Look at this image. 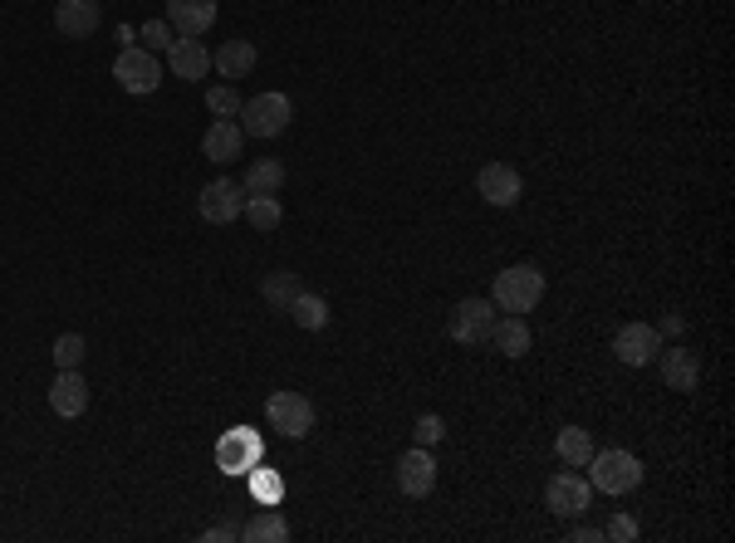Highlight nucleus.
Wrapping results in <instances>:
<instances>
[{"label":"nucleus","mask_w":735,"mask_h":543,"mask_svg":"<svg viewBox=\"0 0 735 543\" xmlns=\"http://www.w3.org/2000/svg\"><path fill=\"white\" fill-rule=\"evenodd\" d=\"M476 191H481L490 206H500V211H510V206H520V196H525V181H520V171H514L510 162H486L481 171H476Z\"/></svg>","instance_id":"9d476101"},{"label":"nucleus","mask_w":735,"mask_h":543,"mask_svg":"<svg viewBox=\"0 0 735 543\" xmlns=\"http://www.w3.org/2000/svg\"><path fill=\"white\" fill-rule=\"evenodd\" d=\"M530 343H535V333H530V324H525L520 314H500L496 328H490V348L506 353V357H525V353H530Z\"/></svg>","instance_id":"6ab92c4d"},{"label":"nucleus","mask_w":735,"mask_h":543,"mask_svg":"<svg viewBox=\"0 0 735 543\" xmlns=\"http://www.w3.org/2000/svg\"><path fill=\"white\" fill-rule=\"evenodd\" d=\"M206 108H212L216 118H236V113H241L236 83H216V89H206Z\"/></svg>","instance_id":"cd10ccee"},{"label":"nucleus","mask_w":735,"mask_h":543,"mask_svg":"<svg viewBox=\"0 0 735 543\" xmlns=\"http://www.w3.org/2000/svg\"><path fill=\"white\" fill-rule=\"evenodd\" d=\"M114 79H118L122 93H138V98L157 93V83H163V59L143 45H128V49H118V59H114Z\"/></svg>","instance_id":"20e7f679"},{"label":"nucleus","mask_w":735,"mask_h":543,"mask_svg":"<svg viewBox=\"0 0 735 543\" xmlns=\"http://www.w3.org/2000/svg\"><path fill=\"white\" fill-rule=\"evenodd\" d=\"M49 353H55V367H79L84 353H89V343H84V333H59Z\"/></svg>","instance_id":"bb28decb"},{"label":"nucleus","mask_w":735,"mask_h":543,"mask_svg":"<svg viewBox=\"0 0 735 543\" xmlns=\"http://www.w3.org/2000/svg\"><path fill=\"white\" fill-rule=\"evenodd\" d=\"M49 412L65 416V422H79L89 412V382L79 367H59V377L49 382Z\"/></svg>","instance_id":"9b49d317"},{"label":"nucleus","mask_w":735,"mask_h":543,"mask_svg":"<svg viewBox=\"0 0 735 543\" xmlns=\"http://www.w3.org/2000/svg\"><path fill=\"white\" fill-rule=\"evenodd\" d=\"M657 333H672V338H682V333H686V318H682V314H667Z\"/></svg>","instance_id":"72a5a7b5"},{"label":"nucleus","mask_w":735,"mask_h":543,"mask_svg":"<svg viewBox=\"0 0 735 543\" xmlns=\"http://www.w3.org/2000/svg\"><path fill=\"white\" fill-rule=\"evenodd\" d=\"M612 353H618V363H628V367H647V363H657V353H661V333H657V324H623V328H618V338H612Z\"/></svg>","instance_id":"f8f14e48"},{"label":"nucleus","mask_w":735,"mask_h":543,"mask_svg":"<svg viewBox=\"0 0 735 543\" xmlns=\"http://www.w3.org/2000/svg\"><path fill=\"white\" fill-rule=\"evenodd\" d=\"M604 534H608V539H618V543H633V539H643V524H637L633 514H612Z\"/></svg>","instance_id":"c756f323"},{"label":"nucleus","mask_w":735,"mask_h":543,"mask_svg":"<svg viewBox=\"0 0 735 543\" xmlns=\"http://www.w3.org/2000/svg\"><path fill=\"white\" fill-rule=\"evenodd\" d=\"M255 490H261V500H280V475L275 480H261Z\"/></svg>","instance_id":"f704fd0d"},{"label":"nucleus","mask_w":735,"mask_h":543,"mask_svg":"<svg viewBox=\"0 0 735 543\" xmlns=\"http://www.w3.org/2000/svg\"><path fill=\"white\" fill-rule=\"evenodd\" d=\"M98 24H104V6L98 0H59L55 6V30L65 40H94Z\"/></svg>","instance_id":"4468645a"},{"label":"nucleus","mask_w":735,"mask_h":543,"mask_svg":"<svg viewBox=\"0 0 735 543\" xmlns=\"http://www.w3.org/2000/svg\"><path fill=\"white\" fill-rule=\"evenodd\" d=\"M500 308L490 299H461L457 308H451V338L461 343V348H481V343H490V328H496Z\"/></svg>","instance_id":"423d86ee"},{"label":"nucleus","mask_w":735,"mask_h":543,"mask_svg":"<svg viewBox=\"0 0 735 543\" xmlns=\"http://www.w3.org/2000/svg\"><path fill=\"white\" fill-rule=\"evenodd\" d=\"M588 500H594V485L574 471H559L545 490L549 514H559V520H579V514H588Z\"/></svg>","instance_id":"1a4fd4ad"},{"label":"nucleus","mask_w":735,"mask_h":543,"mask_svg":"<svg viewBox=\"0 0 735 543\" xmlns=\"http://www.w3.org/2000/svg\"><path fill=\"white\" fill-rule=\"evenodd\" d=\"M167 24L177 40H202L216 24V0H167Z\"/></svg>","instance_id":"ddd939ff"},{"label":"nucleus","mask_w":735,"mask_h":543,"mask_svg":"<svg viewBox=\"0 0 735 543\" xmlns=\"http://www.w3.org/2000/svg\"><path fill=\"white\" fill-rule=\"evenodd\" d=\"M441 436H447V422H441L437 412H422V416L412 422V441H416V446H437Z\"/></svg>","instance_id":"c85d7f7f"},{"label":"nucleus","mask_w":735,"mask_h":543,"mask_svg":"<svg viewBox=\"0 0 735 543\" xmlns=\"http://www.w3.org/2000/svg\"><path fill=\"white\" fill-rule=\"evenodd\" d=\"M294 122V103H290V93H255V98H245L241 103V128H245V138H280Z\"/></svg>","instance_id":"7ed1b4c3"},{"label":"nucleus","mask_w":735,"mask_h":543,"mask_svg":"<svg viewBox=\"0 0 735 543\" xmlns=\"http://www.w3.org/2000/svg\"><path fill=\"white\" fill-rule=\"evenodd\" d=\"M545 299V275H539V265H510L500 269L496 284H490V304L500 308V314H530Z\"/></svg>","instance_id":"f257e3e1"},{"label":"nucleus","mask_w":735,"mask_h":543,"mask_svg":"<svg viewBox=\"0 0 735 543\" xmlns=\"http://www.w3.org/2000/svg\"><path fill=\"white\" fill-rule=\"evenodd\" d=\"M143 49H171V24L167 20H147L143 24Z\"/></svg>","instance_id":"7c9ffc66"},{"label":"nucleus","mask_w":735,"mask_h":543,"mask_svg":"<svg viewBox=\"0 0 735 543\" xmlns=\"http://www.w3.org/2000/svg\"><path fill=\"white\" fill-rule=\"evenodd\" d=\"M241 187H245V196H280V187H285V167H280L275 157H261V162L245 167Z\"/></svg>","instance_id":"412c9836"},{"label":"nucleus","mask_w":735,"mask_h":543,"mask_svg":"<svg viewBox=\"0 0 735 543\" xmlns=\"http://www.w3.org/2000/svg\"><path fill=\"white\" fill-rule=\"evenodd\" d=\"M588 485H594L598 495H628V490L643 485V461L623 446L594 451L588 455Z\"/></svg>","instance_id":"f03ea898"},{"label":"nucleus","mask_w":735,"mask_h":543,"mask_svg":"<svg viewBox=\"0 0 735 543\" xmlns=\"http://www.w3.org/2000/svg\"><path fill=\"white\" fill-rule=\"evenodd\" d=\"M265 416H270V426L290 441H304L314 431V402L304 397V392H275V397L265 402Z\"/></svg>","instance_id":"0eeeda50"},{"label":"nucleus","mask_w":735,"mask_h":543,"mask_svg":"<svg viewBox=\"0 0 735 543\" xmlns=\"http://www.w3.org/2000/svg\"><path fill=\"white\" fill-rule=\"evenodd\" d=\"M661 382H667L672 392H696V382H702V357L692 348H667L661 353Z\"/></svg>","instance_id":"a211bd4d"},{"label":"nucleus","mask_w":735,"mask_h":543,"mask_svg":"<svg viewBox=\"0 0 735 543\" xmlns=\"http://www.w3.org/2000/svg\"><path fill=\"white\" fill-rule=\"evenodd\" d=\"M285 314L294 318L300 328H310V333H318V328H329V299L324 294H310V289H300V299H294Z\"/></svg>","instance_id":"b1692460"},{"label":"nucleus","mask_w":735,"mask_h":543,"mask_svg":"<svg viewBox=\"0 0 735 543\" xmlns=\"http://www.w3.org/2000/svg\"><path fill=\"white\" fill-rule=\"evenodd\" d=\"M555 455L564 465H588V455H594V436H588L584 426H564L555 436Z\"/></svg>","instance_id":"393cba45"},{"label":"nucleus","mask_w":735,"mask_h":543,"mask_svg":"<svg viewBox=\"0 0 735 543\" xmlns=\"http://www.w3.org/2000/svg\"><path fill=\"white\" fill-rule=\"evenodd\" d=\"M245 211V187L231 177H216L206 181L202 191H196V216L206 220V226H231V220H241Z\"/></svg>","instance_id":"39448f33"},{"label":"nucleus","mask_w":735,"mask_h":543,"mask_svg":"<svg viewBox=\"0 0 735 543\" xmlns=\"http://www.w3.org/2000/svg\"><path fill=\"white\" fill-rule=\"evenodd\" d=\"M241 539L245 543H285L290 539V520L280 510H261L251 524L241 529Z\"/></svg>","instance_id":"5701e85b"},{"label":"nucleus","mask_w":735,"mask_h":543,"mask_svg":"<svg viewBox=\"0 0 735 543\" xmlns=\"http://www.w3.org/2000/svg\"><path fill=\"white\" fill-rule=\"evenodd\" d=\"M241 147H245V128L236 118H216L212 128H206V138H202L206 162H236Z\"/></svg>","instance_id":"f3484780"},{"label":"nucleus","mask_w":735,"mask_h":543,"mask_svg":"<svg viewBox=\"0 0 735 543\" xmlns=\"http://www.w3.org/2000/svg\"><path fill=\"white\" fill-rule=\"evenodd\" d=\"M167 69H171V79H187V83L206 79V73H212V49H206L202 40H171Z\"/></svg>","instance_id":"dca6fc26"},{"label":"nucleus","mask_w":735,"mask_h":543,"mask_svg":"<svg viewBox=\"0 0 735 543\" xmlns=\"http://www.w3.org/2000/svg\"><path fill=\"white\" fill-rule=\"evenodd\" d=\"M241 529L245 524H236V520H220V524H212V529H206V543H231V539H241Z\"/></svg>","instance_id":"2f4dec72"},{"label":"nucleus","mask_w":735,"mask_h":543,"mask_svg":"<svg viewBox=\"0 0 735 543\" xmlns=\"http://www.w3.org/2000/svg\"><path fill=\"white\" fill-rule=\"evenodd\" d=\"M564 539H574V543H604L608 534H604V529H598V524H579V529H569V534H564Z\"/></svg>","instance_id":"473e14b6"},{"label":"nucleus","mask_w":735,"mask_h":543,"mask_svg":"<svg viewBox=\"0 0 735 543\" xmlns=\"http://www.w3.org/2000/svg\"><path fill=\"white\" fill-rule=\"evenodd\" d=\"M241 220H245L251 230H261V236H270V230L285 220V206H280V196H245Z\"/></svg>","instance_id":"4be33fe9"},{"label":"nucleus","mask_w":735,"mask_h":543,"mask_svg":"<svg viewBox=\"0 0 735 543\" xmlns=\"http://www.w3.org/2000/svg\"><path fill=\"white\" fill-rule=\"evenodd\" d=\"M300 289H304V279L294 275V269H275V275H265V279H261L265 304H275V308H290L294 299H300Z\"/></svg>","instance_id":"a878e982"},{"label":"nucleus","mask_w":735,"mask_h":543,"mask_svg":"<svg viewBox=\"0 0 735 543\" xmlns=\"http://www.w3.org/2000/svg\"><path fill=\"white\" fill-rule=\"evenodd\" d=\"M255 59H261V49H255V40H226L212 55V69L220 73V79H245V73L255 69Z\"/></svg>","instance_id":"aec40b11"},{"label":"nucleus","mask_w":735,"mask_h":543,"mask_svg":"<svg viewBox=\"0 0 735 543\" xmlns=\"http://www.w3.org/2000/svg\"><path fill=\"white\" fill-rule=\"evenodd\" d=\"M398 490L408 500H422V495H432L437 490V455L432 446H412V451H402L398 455Z\"/></svg>","instance_id":"6e6552de"},{"label":"nucleus","mask_w":735,"mask_h":543,"mask_svg":"<svg viewBox=\"0 0 735 543\" xmlns=\"http://www.w3.org/2000/svg\"><path fill=\"white\" fill-rule=\"evenodd\" d=\"M216 461H220V471H226V475H251L255 461H261V441H255V431L251 426H236L226 441H220Z\"/></svg>","instance_id":"2eb2a0df"}]
</instances>
